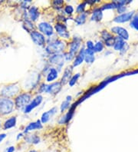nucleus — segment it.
Listing matches in <instances>:
<instances>
[{
    "label": "nucleus",
    "instance_id": "nucleus-1",
    "mask_svg": "<svg viewBox=\"0 0 138 152\" xmlns=\"http://www.w3.org/2000/svg\"><path fill=\"white\" fill-rule=\"evenodd\" d=\"M66 47L67 45L65 42L58 38L57 35L55 34L53 36L47 38V44L45 47V52L48 56L55 54H60L64 53Z\"/></svg>",
    "mask_w": 138,
    "mask_h": 152
},
{
    "label": "nucleus",
    "instance_id": "nucleus-2",
    "mask_svg": "<svg viewBox=\"0 0 138 152\" xmlns=\"http://www.w3.org/2000/svg\"><path fill=\"white\" fill-rule=\"evenodd\" d=\"M32 100V95L29 92H23L18 94L15 98V106L18 109L23 110L26 106L29 104Z\"/></svg>",
    "mask_w": 138,
    "mask_h": 152
},
{
    "label": "nucleus",
    "instance_id": "nucleus-3",
    "mask_svg": "<svg viewBox=\"0 0 138 152\" xmlns=\"http://www.w3.org/2000/svg\"><path fill=\"white\" fill-rule=\"evenodd\" d=\"M14 108H15V103L12 99L4 97L0 98V115H9L12 113Z\"/></svg>",
    "mask_w": 138,
    "mask_h": 152
},
{
    "label": "nucleus",
    "instance_id": "nucleus-4",
    "mask_svg": "<svg viewBox=\"0 0 138 152\" xmlns=\"http://www.w3.org/2000/svg\"><path fill=\"white\" fill-rule=\"evenodd\" d=\"M64 58L63 53L60 54H55L52 56H49L48 58V63L51 66L55 68L58 72H61V69L64 65Z\"/></svg>",
    "mask_w": 138,
    "mask_h": 152
},
{
    "label": "nucleus",
    "instance_id": "nucleus-5",
    "mask_svg": "<svg viewBox=\"0 0 138 152\" xmlns=\"http://www.w3.org/2000/svg\"><path fill=\"white\" fill-rule=\"evenodd\" d=\"M55 35L61 39H69L71 38L70 32L68 29V26L63 22H56L54 26Z\"/></svg>",
    "mask_w": 138,
    "mask_h": 152
},
{
    "label": "nucleus",
    "instance_id": "nucleus-6",
    "mask_svg": "<svg viewBox=\"0 0 138 152\" xmlns=\"http://www.w3.org/2000/svg\"><path fill=\"white\" fill-rule=\"evenodd\" d=\"M20 91V87L18 84H11L5 86L0 91V95L4 98H10L15 96Z\"/></svg>",
    "mask_w": 138,
    "mask_h": 152
},
{
    "label": "nucleus",
    "instance_id": "nucleus-7",
    "mask_svg": "<svg viewBox=\"0 0 138 152\" xmlns=\"http://www.w3.org/2000/svg\"><path fill=\"white\" fill-rule=\"evenodd\" d=\"M37 28L39 29V32L43 34L45 37L47 36L48 38H49L51 36H53L55 34L54 26L48 22H45V21L40 22L37 25Z\"/></svg>",
    "mask_w": 138,
    "mask_h": 152
},
{
    "label": "nucleus",
    "instance_id": "nucleus-8",
    "mask_svg": "<svg viewBox=\"0 0 138 152\" xmlns=\"http://www.w3.org/2000/svg\"><path fill=\"white\" fill-rule=\"evenodd\" d=\"M30 36L34 43L39 47H45L47 44V38L40 32L35 30L30 32Z\"/></svg>",
    "mask_w": 138,
    "mask_h": 152
},
{
    "label": "nucleus",
    "instance_id": "nucleus-9",
    "mask_svg": "<svg viewBox=\"0 0 138 152\" xmlns=\"http://www.w3.org/2000/svg\"><path fill=\"white\" fill-rule=\"evenodd\" d=\"M81 47H82V39L77 37V36H74L72 38V39L68 44V52L73 54L74 56H76Z\"/></svg>",
    "mask_w": 138,
    "mask_h": 152
},
{
    "label": "nucleus",
    "instance_id": "nucleus-10",
    "mask_svg": "<svg viewBox=\"0 0 138 152\" xmlns=\"http://www.w3.org/2000/svg\"><path fill=\"white\" fill-rule=\"evenodd\" d=\"M42 102L43 96L42 95H39V94H38V95L31 101V102H30L29 104L25 107V108L22 110V111H23L25 114L31 113V111H33L35 108H36L37 107H39V106L42 103Z\"/></svg>",
    "mask_w": 138,
    "mask_h": 152
},
{
    "label": "nucleus",
    "instance_id": "nucleus-11",
    "mask_svg": "<svg viewBox=\"0 0 138 152\" xmlns=\"http://www.w3.org/2000/svg\"><path fill=\"white\" fill-rule=\"evenodd\" d=\"M101 38L104 45L107 47L114 46V42H115V37L112 35V33L108 32L107 30H103L101 32Z\"/></svg>",
    "mask_w": 138,
    "mask_h": 152
},
{
    "label": "nucleus",
    "instance_id": "nucleus-12",
    "mask_svg": "<svg viewBox=\"0 0 138 152\" xmlns=\"http://www.w3.org/2000/svg\"><path fill=\"white\" fill-rule=\"evenodd\" d=\"M62 84L60 82H55L50 83L47 86V91L46 93L51 95H57L62 88Z\"/></svg>",
    "mask_w": 138,
    "mask_h": 152
},
{
    "label": "nucleus",
    "instance_id": "nucleus-13",
    "mask_svg": "<svg viewBox=\"0 0 138 152\" xmlns=\"http://www.w3.org/2000/svg\"><path fill=\"white\" fill-rule=\"evenodd\" d=\"M110 31H111V33L115 34V35H118V37L120 38V39H122L124 41L129 39L128 31L126 28H123V27H120V26H114V27L111 28Z\"/></svg>",
    "mask_w": 138,
    "mask_h": 152
},
{
    "label": "nucleus",
    "instance_id": "nucleus-14",
    "mask_svg": "<svg viewBox=\"0 0 138 152\" xmlns=\"http://www.w3.org/2000/svg\"><path fill=\"white\" fill-rule=\"evenodd\" d=\"M134 12V11H131L129 12H124L123 14L118 15L114 18L113 21L114 22H116V23H124V22L131 21V19H133V17L135 15Z\"/></svg>",
    "mask_w": 138,
    "mask_h": 152
},
{
    "label": "nucleus",
    "instance_id": "nucleus-15",
    "mask_svg": "<svg viewBox=\"0 0 138 152\" xmlns=\"http://www.w3.org/2000/svg\"><path fill=\"white\" fill-rule=\"evenodd\" d=\"M59 72L57 69L54 68V67L51 66L50 69H48V72L45 75V82L47 83H52L55 82V80L58 79V78Z\"/></svg>",
    "mask_w": 138,
    "mask_h": 152
},
{
    "label": "nucleus",
    "instance_id": "nucleus-16",
    "mask_svg": "<svg viewBox=\"0 0 138 152\" xmlns=\"http://www.w3.org/2000/svg\"><path fill=\"white\" fill-rule=\"evenodd\" d=\"M85 47L83 46L81 48L79 52H77V54L74 57V59L73 60V63H72V66L73 68H75L77 66H79L80 65L85 61Z\"/></svg>",
    "mask_w": 138,
    "mask_h": 152
},
{
    "label": "nucleus",
    "instance_id": "nucleus-17",
    "mask_svg": "<svg viewBox=\"0 0 138 152\" xmlns=\"http://www.w3.org/2000/svg\"><path fill=\"white\" fill-rule=\"evenodd\" d=\"M73 70L74 68L72 65H69V66H67L64 70V72H63L62 76H61V82L62 84V86H64V85H66V84L68 83L69 82V80L71 79V78L72 77V73H73Z\"/></svg>",
    "mask_w": 138,
    "mask_h": 152
},
{
    "label": "nucleus",
    "instance_id": "nucleus-18",
    "mask_svg": "<svg viewBox=\"0 0 138 152\" xmlns=\"http://www.w3.org/2000/svg\"><path fill=\"white\" fill-rule=\"evenodd\" d=\"M27 16L32 22H37L40 17V12H39V8L35 6H30L29 9L28 10Z\"/></svg>",
    "mask_w": 138,
    "mask_h": 152
},
{
    "label": "nucleus",
    "instance_id": "nucleus-19",
    "mask_svg": "<svg viewBox=\"0 0 138 152\" xmlns=\"http://www.w3.org/2000/svg\"><path fill=\"white\" fill-rule=\"evenodd\" d=\"M57 111L58 108H56V107H53V108H52L51 109L48 110V111L43 112L42 116H41V122L42 123V124L48 123V121L52 119V118L53 117L54 115L57 113Z\"/></svg>",
    "mask_w": 138,
    "mask_h": 152
},
{
    "label": "nucleus",
    "instance_id": "nucleus-20",
    "mask_svg": "<svg viewBox=\"0 0 138 152\" xmlns=\"http://www.w3.org/2000/svg\"><path fill=\"white\" fill-rule=\"evenodd\" d=\"M43 128V124L41 122L40 120H37L35 121H33V122H31L28 124L27 126L25 128L24 132L23 133L24 134H28L29 132H33V131L35 130H41Z\"/></svg>",
    "mask_w": 138,
    "mask_h": 152
},
{
    "label": "nucleus",
    "instance_id": "nucleus-21",
    "mask_svg": "<svg viewBox=\"0 0 138 152\" xmlns=\"http://www.w3.org/2000/svg\"><path fill=\"white\" fill-rule=\"evenodd\" d=\"M103 19V11L101 10L100 7L94 8L91 13L90 20L91 22H99Z\"/></svg>",
    "mask_w": 138,
    "mask_h": 152
},
{
    "label": "nucleus",
    "instance_id": "nucleus-22",
    "mask_svg": "<svg viewBox=\"0 0 138 152\" xmlns=\"http://www.w3.org/2000/svg\"><path fill=\"white\" fill-rule=\"evenodd\" d=\"M24 139L26 143L30 144V145H38L41 141V138L39 135L35 134H27L24 136Z\"/></svg>",
    "mask_w": 138,
    "mask_h": 152
},
{
    "label": "nucleus",
    "instance_id": "nucleus-23",
    "mask_svg": "<svg viewBox=\"0 0 138 152\" xmlns=\"http://www.w3.org/2000/svg\"><path fill=\"white\" fill-rule=\"evenodd\" d=\"M72 99H73V98H72V95H67L65 99L61 102V105H60V112L61 113H64L66 110L70 108L71 102H72Z\"/></svg>",
    "mask_w": 138,
    "mask_h": 152
},
{
    "label": "nucleus",
    "instance_id": "nucleus-24",
    "mask_svg": "<svg viewBox=\"0 0 138 152\" xmlns=\"http://www.w3.org/2000/svg\"><path fill=\"white\" fill-rule=\"evenodd\" d=\"M88 12H83L81 14L77 15V16L74 19V22L77 26H82L86 22L87 19H88Z\"/></svg>",
    "mask_w": 138,
    "mask_h": 152
},
{
    "label": "nucleus",
    "instance_id": "nucleus-25",
    "mask_svg": "<svg viewBox=\"0 0 138 152\" xmlns=\"http://www.w3.org/2000/svg\"><path fill=\"white\" fill-rule=\"evenodd\" d=\"M95 61V53L94 50L85 48V61L87 64L94 63Z\"/></svg>",
    "mask_w": 138,
    "mask_h": 152
},
{
    "label": "nucleus",
    "instance_id": "nucleus-26",
    "mask_svg": "<svg viewBox=\"0 0 138 152\" xmlns=\"http://www.w3.org/2000/svg\"><path fill=\"white\" fill-rule=\"evenodd\" d=\"M17 118L15 116H12L8 118L7 120L4 122L3 124V129L4 130H8L10 128H12L16 125Z\"/></svg>",
    "mask_w": 138,
    "mask_h": 152
},
{
    "label": "nucleus",
    "instance_id": "nucleus-27",
    "mask_svg": "<svg viewBox=\"0 0 138 152\" xmlns=\"http://www.w3.org/2000/svg\"><path fill=\"white\" fill-rule=\"evenodd\" d=\"M23 28L26 30H27L28 32H31L32 31H35V26L34 25V23L30 20L27 16V14H26V18L24 19V23H23Z\"/></svg>",
    "mask_w": 138,
    "mask_h": 152
},
{
    "label": "nucleus",
    "instance_id": "nucleus-28",
    "mask_svg": "<svg viewBox=\"0 0 138 152\" xmlns=\"http://www.w3.org/2000/svg\"><path fill=\"white\" fill-rule=\"evenodd\" d=\"M126 42H124V40H123L122 39L119 37H115V42H114V49L115 51H120L122 50V48H123V46L125 45Z\"/></svg>",
    "mask_w": 138,
    "mask_h": 152
},
{
    "label": "nucleus",
    "instance_id": "nucleus-29",
    "mask_svg": "<svg viewBox=\"0 0 138 152\" xmlns=\"http://www.w3.org/2000/svg\"><path fill=\"white\" fill-rule=\"evenodd\" d=\"M118 8V5H117L116 2L114 1V2H107V3H104L103 6H101V10L102 11L104 10H115Z\"/></svg>",
    "mask_w": 138,
    "mask_h": 152
},
{
    "label": "nucleus",
    "instance_id": "nucleus-30",
    "mask_svg": "<svg viewBox=\"0 0 138 152\" xmlns=\"http://www.w3.org/2000/svg\"><path fill=\"white\" fill-rule=\"evenodd\" d=\"M104 44L102 41H98L94 43V53H100L102 52L104 49Z\"/></svg>",
    "mask_w": 138,
    "mask_h": 152
},
{
    "label": "nucleus",
    "instance_id": "nucleus-31",
    "mask_svg": "<svg viewBox=\"0 0 138 152\" xmlns=\"http://www.w3.org/2000/svg\"><path fill=\"white\" fill-rule=\"evenodd\" d=\"M80 77H81V74H80V73H76V74L73 75L68 83V85H69V86H70V87H73L74 86H75V84L77 82V81H78V79L80 78Z\"/></svg>",
    "mask_w": 138,
    "mask_h": 152
},
{
    "label": "nucleus",
    "instance_id": "nucleus-32",
    "mask_svg": "<svg viewBox=\"0 0 138 152\" xmlns=\"http://www.w3.org/2000/svg\"><path fill=\"white\" fill-rule=\"evenodd\" d=\"M86 7H87V3L86 2H82L77 6L76 8V13H77V15H79V14H81L83 12H85V10H86Z\"/></svg>",
    "mask_w": 138,
    "mask_h": 152
},
{
    "label": "nucleus",
    "instance_id": "nucleus-33",
    "mask_svg": "<svg viewBox=\"0 0 138 152\" xmlns=\"http://www.w3.org/2000/svg\"><path fill=\"white\" fill-rule=\"evenodd\" d=\"M63 10H64V14L68 15V16H72L74 14V7L72 5H66L64 7Z\"/></svg>",
    "mask_w": 138,
    "mask_h": 152
},
{
    "label": "nucleus",
    "instance_id": "nucleus-34",
    "mask_svg": "<svg viewBox=\"0 0 138 152\" xmlns=\"http://www.w3.org/2000/svg\"><path fill=\"white\" fill-rule=\"evenodd\" d=\"M64 2L63 0H55L52 3V6L54 9L57 10H61L63 9V5H64Z\"/></svg>",
    "mask_w": 138,
    "mask_h": 152
},
{
    "label": "nucleus",
    "instance_id": "nucleus-35",
    "mask_svg": "<svg viewBox=\"0 0 138 152\" xmlns=\"http://www.w3.org/2000/svg\"><path fill=\"white\" fill-rule=\"evenodd\" d=\"M131 26L136 31H138V15H134L131 21Z\"/></svg>",
    "mask_w": 138,
    "mask_h": 152
},
{
    "label": "nucleus",
    "instance_id": "nucleus-36",
    "mask_svg": "<svg viewBox=\"0 0 138 152\" xmlns=\"http://www.w3.org/2000/svg\"><path fill=\"white\" fill-rule=\"evenodd\" d=\"M47 86H48V84L42 82L41 83L39 86V88H38V92H39V95H41L42 93H46L47 91Z\"/></svg>",
    "mask_w": 138,
    "mask_h": 152
},
{
    "label": "nucleus",
    "instance_id": "nucleus-37",
    "mask_svg": "<svg viewBox=\"0 0 138 152\" xmlns=\"http://www.w3.org/2000/svg\"><path fill=\"white\" fill-rule=\"evenodd\" d=\"M63 55H64V60L66 61H73V60L74 59V57H75V56H74L73 54L70 53L69 52H64Z\"/></svg>",
    "mask_w": 138,
    "mask_h": 152
},
{
    "label": "nucleus",
    "instance_id": "nucleus-38",
    "mask_svg": "<svg viewBox=\"0 0 138 152\" xmlns=\"http://www.w3.org/2000/svg\"><path fill=\"white\" fill-rule=\"evenodd\" d=\"M85 48H87V49H91V50H94V42L91 41V40L87 41L86 43H85Z\"/></svg>",
    "mask_w": 138,
    "mask_h": 152
},
{
    "label": "nucleus",
    "instance_id": "nucleus-39",
    "mask_svg": "<svg viewBox=\"0 0 138 152\" xmlns=\"http://www.w3.org/2000/svg\"><path fill=\"white\" fill-rule=\"evenodd\" d=\"M126 10H127V8H126V6H118V8H117V10H118V13H120V15L124 13V12L126 11Z\"/></svg>",
    "mask_w": 138,
    "mask_h": 152
},
{
    "label": "nucleus",
    "instance_id": "nucleus-40",
    "mask_svg": "<svg viewBox=\"0 0 138 152\" xmlns=\"http://www.w3.org/2000/svg\"><path fill=\"white\" fill-rule=\"evenodd\" d=\"M87 3V5H90V6H93L95 3H98L100 2V0H87L85 1Z\"/></svg>",
    "mask_w": 138,
    "mask_h": 152
},
{
    "label": "nucleus",
    "instance_id": "nucleus-41",
    "mask_svg": "<svg viewBox=\"0 0 138 152\" xmlns=\"http://www.w3.org/2000/svg\"><path fill=\"white\" fill-rule=\"evenodd\" d=\"M15 148L14 146H10L8 147L6 150L5 151V152H15Z\"/></svg>",
    "mask_w": 138,
    "mask_h": 152
},
{
    "label": "nucleus",
    "instance_id": "nucleus-42",
    "mask_svg": "<svg viewBox=\"0 0 138 152\" xmlns=\"http://www.w3.org/2000/svg\"><path fill=\"white\" fill-rule=\"evenodd\" d=\"M6 136H7V134H0V144L2 142V141H4V139L6 138Z\"/></svg>",
    "mask_w": 138,
    "mask_h": 152
},
{
    "label": "nucleus",
    "instance_id": "nucleus-43",
    "mask_svg": "<svg viewBox=\"0 0 138 152\" xmlns=\"http://www.w3.org/2000/svg\"><path fill=\"white\" fill-rule=\"evenodd\" d=\"M24 134H25L22 132V133H19L18 134V135H17V137H16V139L17 140H19V138H21V137H24Z\"/></svg>",
    "mask_w": 138,
    "mask_h": 152
},
{
    "label": "nucleus",
    "instance_id": "nucleus-44",
    "mask_svg": "<svg viewBox=\"0 0 138 152\" xmlns=\"http://www.w3.org/2000/svg\"><path fill=\"white\" fill-rule=\"evenodd\" d=\"M110 53H111V52H108V51H107V52H105V56H108L109 54H110Z\"/></svg>",
    "mask_w": 138,
    "mask_h": 152
},
{
    "label": "nucleus",
    "instance_id": "nucleus-45",
    "mask_svg": "<svg viewBox=\"0 0 138 152\" xmlns=\"http://www.w3.org/2000/svg\"><path fill=\"white\" fill-rule=\"evenodd\" d=\"M28 152H39V151H36V150H30V151H28Z\"/></svg>",
    "mask_w": 138,
    "mask_h": 152
},
{
    "label": "nucleus",
    "instance_id": "nucleus-46",
    "mask_svg": "<svg viewBox=\"0 0 138 152\" xmlns=\"http://www.w3.org/2000/svg\"><path fill=\"white\" fill-rule=\"evenodd\" d=\"M0 126H1V122H0Z\"/></svg>",
    "mask_w": 138,
    "mask_h": 152
}]
</instances>
